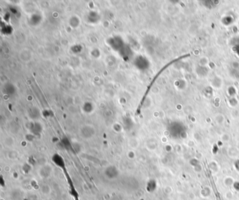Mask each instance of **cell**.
Listing matches in <instances>:
<instances>
[{
	"label": "cell",
	"mask_w": 239,
	"mask_h": 200,
	"mask_svg": "<svg viewBox=\"0 0 239 200\" xmlns=\"http://www.w3.org/2000/svg\"><path fill=\"white\" fill-rule=\"evenodd\" d=\"M41 191L44 195L48 196L51 193V188L48 184H44L41 187Z\"/></svg>",
	"instance_id": "obj_2"
},
{
	"label": "cell",
	"mask_w": 239,
	"mask_h": 200,
	"mask_svg": "<svg viewBox=\"0 0 239 200\" xmlns=\"http://www.w3.org/2000/svg\"><path fill=\"white\" fill-rule=\"evenodd\" d=\"M4 171L6 172H9L10 171V167L9 166H6L4 167Z\"/></svg>",
	"instance_id": "obj_4"
},
{
	"label": "cell",
	"mask_w": 239,
	"mask_h": 200,
	"mask_svg": "<svg viewBox=\"0 0 239 200\" xmlns=\"http://www.w3.org/2000/svg\"><path fill=\"white\" fill-rule=\"evenodd\" d=\"M163 191H164V192H165L166 194H167V195H169V194L172 193V192H173V188H172V187H171V186H166L165 188H164V189H163Z\"/></svg>",
	"instance_id": "obj_3"
},
{
	"label": "cell",
	"mask_w": 239,
	"mask_h": 200,
	"mask_svg": "<svg viewBox=\"0 0 239 200\" xmlns=\"http://www.w3.org/2000/svg\"><path fill=\"white\" fill-rule=\"evenodd\" d=\"M39 175L43 178H47L51 176L52 174V167L48 165L42 166L39 170Z\"/></svg>",
	"instance_id": "obj_1"
}]
</instances>
